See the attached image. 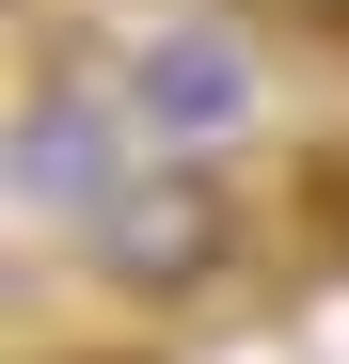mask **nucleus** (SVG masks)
Returning a JSON list of instances; mask_svg holds the SVG:
<instances>
[{"mask_svg": "<svg viewBox=\"0 0 349 364\" xmlns=\"http://www.w3.org/2000/svg\"><path fill=\"white\" fill-rule=\"evenodd\" d=\"M222 269H239V191H222V159H143L127 191L80 222V285L95 301H143V317L207 301Z\"/></svg>", "mask_w": 349, "mask_h": 364, "instance_id": "f257e3e1", "label": "nucleus"}, {"mask_svg": "<svg viewBox=\"0 0 349 364\" xmlns=\"http://www.w3.org/2000/svg\"><path fill=\"white\" fill-rule=\"evenodd\" d=\"M111 95H127V127L159 159H222V143L254 127V48L222 32V16H159V32H127Z\"/></svg>", "mask_w": 349, "mask_h": 364, "instance_id": "f03ea898", "label": "nucleus"}, {"mask_svg": "<svg viewBox=\"0 0 349 364\" xmlns=\"http://www.w3.org/2000/svg\"><path fill=\"white\" fill-rule=\"evenodd\" d=\"M127 143H143V127H127V95H111L95 64H80V80L48 64V80L16 95V206H32L48 237H80V222H95L111 191H127V174H143Z\"/></svg>", "mask_w": 349, "mask_h": 364, "instance_id": "7ed1b4c3", "label": "nucleus"}, {"mask_svg": "<svg viewBox=\"0 0 349 364\" xmlns=\"http://www.w3.org/2000/svg\"><path fill=\"white\" fill-rule=\"evenodd\" d=\"M270 16H302V32H349V0H270Z\"/></svg>", "mask_w": 349, "mask_h": 364, "instance_id": "20e7f679", "label": "nucleus"}]
</instances>
